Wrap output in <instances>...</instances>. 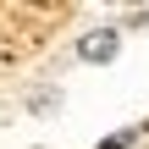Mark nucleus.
Returning a JSON list of instances; mask_svg holds the SVG:
<instances>
[{"label":"nucleus","mask_w":149,"mask_h":149,"mask_svg":"<svg viewBox=\"0 0 149 149\" xmlns=\"http://www.w3.org/2000/svg\"><path fill=\"white\" fill-rule=\"evenodd\" d=\"M77 55H83L88 66H111V61L122 55V33H116V28H88V33L77 39Z\"/></svg>","instance_id":"f257e3e1"}]
</instances>
